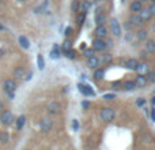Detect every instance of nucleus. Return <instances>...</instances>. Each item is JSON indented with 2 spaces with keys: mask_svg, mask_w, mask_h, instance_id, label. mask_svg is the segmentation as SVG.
<instances>
[{
  "mask_svg": "<svg viewBox=\"0 0 155 150\" xmlns=\"http://www.w3.org/2000/svg\"><path fill=\"white\" fill-rule=\"evenodd\" d=\"M129 23H131L132 26H140L143 22H142V19H140V16L137 15V14H132L131 18H129Z\"/></svg>",
  "mask_w": 155,
  "mask_h": 150,
  "instance_id": "nucleus-17",
  "label": "nucleus"
},
{
  "mask_svg": "<svg viewBox=\"0 0 155 150\" xmlns=\"http://www.w3.org/2000/svg\"><path fill=\"white\" fill-rule=\"evenodd\" d=\"M121 87H123L124 90H127V91H132V90L136 89V85H135L134 80H125L124 83H121Z\"/></svg>",
  "mask_w": 155,
  "mask_h": 150,
  "instance_id": "nucleus-16",
  "label": "nucleus"
},
{
  "mask_svg": "<svg viewBox=\"0 0 155 150\" xmlns=\"http://www.w3.org/2000/svg\"><path fill=\"white\" fill-rule=\"evenodd\" d=\"M137 64H139V60L134 59V57H131V59H127V60H125V67L128 68V70L135 71V70H136V67H137Z\"/></svg>",
  "mask_w": 155,
  "mask_h": 150,
  "instance_id": "nucleus-13",
  "label": "nucleus"
},
{
  "mask_svg": "<svg viewBox=\"0 0 155 150\" xmlns=\"http://www.w3.org/2000/svg\"><path fill=\"white\" fill-rule=\"evenodd\" d=\"M153 29H154V32H155V25H154V26H153Z\"/></svg>",
  "mask_w": 155,
  "mask_h": 150,
  "instance_id": "nucleus-47",
  "label": "nucleus"
},
{
  "mask_svg": "<svg viewBox=\"0 0 155 150\" xmlns=\"http://www.w3.org/2000/svg\"><path fill=\"white\" fill-rule=\"evenodd\" d=\"M147 82H153L155 83V71H148L147 73Z\"/></svg>",
  "mask_w": 155,
  "mask_h": 150,
  "instance_id": "nucleus-33",
  "label": "nucleus"
},
{
  "mask_svg": "<svg viewBox=\"0 0 155 150\" xmlns=\"http://www.w3.org/2000/svg\"><path fill=\"white\" fill-rule=\"evenodd\" d=\"M37 64H38V68H40V70H44V68H45V62H44L42 55H38L37 56Z\"/></svg>",
  "mask_w": 155,
  "mask_h": 150,
  "instance_id": "nucleus-27",
  "label": "nucleus"
},
{
  "mask_svg": "<svg viewBox=\"0 0 155 150\" xmlns=\"http://www.w3.org/2000/svg\"><path fill=\"white\" fill-rule=\"evenodd\" d=\"M0 3H2V0H0Z\"/></svg>",
  "mask_w": 155,
  "mask_h": 150,
  "instance_id": "nucleus-51",
  "label": "nucleus"
},
{
  "mask_svg": "<svg viewBox=\"0 0 155 150\" xmlns=\"http://www.w3.org/2000/svg\"><path fill=\"white\" fill-rule=\"evenodd\" d=\"M83 56L87 59V57H91V56H94V49L93 48H90V49H84V52H83Z\"/></svg>",
  "mask_w": 155,
  "mask_h": 150,
  "instance_id": "nucleus-35",
  "label": "nucleus"
},
{
  "mask_svg": "<svg viewBox=\"0 0 155 150\" xmlns=\"http://www.w3.org/2000/svg\"><path fill=\"white\" fill-rule=\"evenodd\" d=\"M94 36L99 40H105L107 36V29L105 27V25H101V26H97L95 30H94Z\"/></svg>",
  "mask_w": 155,
  "mask_h": 150,
  "instance_id": "nucleus-6",
  "label": "nucleus"
},
{
  "mask_svg": "<svg viewBox=\"0 0 155 150\" xmlns=\"http://www.w3.org/2000/svg\"><path fill=\"white\" fill-rule=\"evenodd\" d=\"M74 127H75V128H78V121H76V120H74Z\"/></svg>",
  "mask_w": 155,
  "mask_h": 150,
  "instance_id": "nucleus-42",
  "label": "nucleus"
},
{
  "mask_svg": "<svg viewBox=\"0 0 155 150\" xmlns=\"http://www.w3.org/2000/svg\"><path fill=\"white\" fill-rule=\"evenodd\" d=\"M64 33H65V37H70V36L72 34V29H71V27H67Z\"/></svg>",
  "mask_w": 155,
  "mask_h": 150,
  "instance_id": "nucleus-39",
  "label": "nucleus"
},
{
  "mask_svg": "<svg viewBox=\"0 0 155 150\" xmlns=\"http://www.w3.org/2000/svg\"><path fill=\"white\" fill-rule=\"evenodd\" d=\"M134 82H135V85H136V87H144V86H147V78H146L144 75L137 74L136 79H135Z\"/></svg>",
  "mask_w": 155,
  "mask_h": 150,
  "instance_id": "nucleus-10",
  "label": "nucleus"
},
{
  "mask_svg": "<svg viewBox=\"0 0 155 150\" xmlns=\"http://www.w3.org/2000/svg\"><path fill=\"white\" fill-rule=\"evenodd\" d=\"M148 10H150V12H151V15H155V3H153V4L148 7Z\"/></svg>",
  "mask_w": 155,
  "mask_h": 150,
  "instance_id": "nucleus-37",
  "label": "nucleus"
},
{
  "mask_svg": "<svg viewBox=\"0 0 155 150\" xmlns=\"http://www.w3.org/2000/svg\"><path fill=\"white\" fill-rule=\"evenodd\" d=\"M52 127H53V121H52V119L45 118V119H42V120H41L40 128H41V131H42V132H49L52 130Z\"/></svg>",
  "mask_w": 155,
  "mask_h": 150,
  "instance_id": "nucleus-5",
  "label": "nucleus"
},
{
  "mask_svg": "<svg viewBox=\"0 0 155 150\" xmlns=\"http://www.w3.org/2000/svg\"><path fill=\"white\" fill-rule=\"evenodd\" d=\"M153 104H154V105H155V98H154V100H153Z\"/></svg>",
  "mask_w": 155,
  "mask_h": 150,
  "instance_id": "nucleus-45",
  "label": "nucleus"
},
{
  "mask_svg": "<svg viewBox=\"0 0 155 150\" xmlns=\"http://www.w3.org/2000/svg\"><path fill=\"white\" fill-rule=\"evenodd\" d=\"M135 71H137V74H140V75L147 74L148 73V64L147 63H139Z\"/></svg>",
  "mask_w": 155,
  "mask_h": 150,
  "instance_id": "nucleus-18",
  "label": "nucleus"
},
{
  "mask_svg": "<svg viewBox=\"0 0 155 150\" xmlns=\"http://www.w3.org/2000/svg\"><path fill=\"white\" fill-rule=\"evenodd\" d=\"M97 2H101V0H97Z\"/></svg>",
  "mask_w": 155,
  "mask_h": 150,
  "instance_id": "nucleus-49",
  "label": "nucleus"
},
{
  "mask_svg": "<svg viewBox=\"0 0 155 150\" xmlns=\"http://www.w3.org/2000/svg\"><path fill=\"white\" fill-rule=\"evenodd\" d=\"M99 64V59L97 56H91L87 57V67L88 68H97Z\"/></svg>",
  "mask_w": 155,
  "mask_h": 150,
  "instance_id": "nucleus-14",
  "label": "nucleus"
},
{
  "mask_svg": "<svg viewBox=\"0 0 155 150\" xmlns=\"http://www.w3.org/2000/svg\"><path fill=\"white\" fill-rule=\"evenodd\" d=\"M137 15L140 16L142 22H147V21H150V19L153 18V15H151V12H150V10H148V8H142V11H140V12H137Z\"/></svg>",
  "mask_w": 155,
  "mask_h": 150,
  "instance_id": "nucleus-9",
  "label": "nucleus"
},
{
  "mask_svg": "<svg viewBox=\"0 0 155 150\" xmlns=\"http://www.w3.org/2000/svg\"><path fill=\"white\" fill-rule=\"evenodd\" d=\"M59 56H60V51H59V46H57V44H56L54 48H53V51L51 52V57L52 59H57Z\"/></svg>",
  "mask_w": 155,
  "mask_h": 150,
  "instance_id": "nucleus-29",
  "label": "nucleus"
},
{
  "mask_svg": "<svg viewBox=\"0 0 155 150\" xmlns=\"http://www.w3.org/2000/svg\"><path fill=\"white\" fill-rule=\"evenodd\" d=\"M60 111H61V108H60V105L57 104V102H54V101L49 102V105H48V113L49 115H59Z\"/></svg>",
  "mask_w": 155,
  "mask_h": 150,
  "instance_id": "nucleus-8",
  "label": "nucleus"
},
{
  "mask_svg": "<svg viewBox=\"0 0 155 150\" xmlns=\"http://www.w3.org/2000/svg\"><path fill=\"white\" fill-rule=\"evenodd\" d=\"M15 2H18V3H23L25 0H15Z\"/></svg>",
  "mask_w": 155,
  "mask_h": 150,
  "instance_id": "nucleus-44",
  "label": "nucleus"
},
{
  "mask_svg": "<svg viewBox=\"0 0 155 150\" xmlns=\"http://www.w3.org/2000/svg\"><path fill=\"white\" fill-rule=\"evenodd\" d=\"M0 121H2L3 124H5V126H10L14 121L12 112H11V111H3V112L0 113Z\"/></svg>",
  "mask_w": 155,
  "mask_h": 150,
  "instance_id": "nucleus-4",
  "label": "nucleus"
},
{
  "mask_svg": "<svg viewBox=\"0 0 155 150\" xmlns=\"http://www.w3.org/2000/svg\"><path fill=\"white\" fill-rule=\"evenodd\" d=\"M147 34H148V33H147V30H144V29H140L139 32L136 33V38H137V40H139V41H146V40H147Z\"/></svg>",
  "mask_w": 155,
  "mask_h": 150,
  "instance_id": "nucleus-23",
  "label": "nucleus"
},
{
  "mask_svg": "<svg viewBox=\"0 0 155 150\" xmlns=\"http://www.w3.org/2000/svg\"><path fill=\"white\" fill-rule=\"evenodd\" d=\"M112 86H113V87H121V82H113L112 83Z\"/></svg>",
  "mask_w": 155,
  "mask_h": 150,
  "instance_id": "nucleus-40",
  "label": "nucleus"
},
{
  "mask_svg": "<svg viewBox=\"0 0 155 150\" xmlns=\"http://www.w3.org/2000/svg\"><path fill=\"white\" fill-rule=\"evenodd\" d=\"M151 2H153V3H155V0H151Z\"/></svg>",
  "mask_w": 155,
  "mask_h": 150,
  "instance_id": "nucleus-48",
  "label": "nucleus"
},
{
  "mask_svg": "<svg viewBox=\"0 0 155 150\" xmlns=\"http://www.w3.org/2000/svg\"><path fill=\"white\" fill-rule=\"evenodd\" d=\"M144 49H146V52H148V53L155 52V41L154 40H146Z\"/></svg>",
  "mask_w": 155,
  "mask_h": 150,
  "instance_id": "nucleus-20",
  "label": "nucleus"
},
{
  "mask_svg": "<svg viewBox=\"0 0 155 150\" xmlns=\"http://www.w3.org/2000/svg\"><path fill=\"white\" fill-rule=\"evenodd\" d=\"M79 90L80 93H83L84 96H94V91L90 86H86V85H79Z\"/></svg>",
  "mask_w": 155,
  "mask_h": 150,
  "instance_id": "nucleus-19",
  "label": "nucleus"
},
{
  "mask_svg": "<svg viewBox=\"0 0 155 150\" xmlns=\"http://www.w3.org/2000/svg\"><path fill=\"white\" fill-rule=\"evenodd\" d=\"M121 2H124V0H121Z\"/></svg>",
  "mask_w": 155,
  "mask_h": 150,
  "instance_id": "nucleus-50",
  "label": "nucleus"
},
{
  "mask_svg": "<svg viewBox=\"0 0 155 150\" xmlns=\"http://www.w3.org/2000/svg\"><path fill=\"white\" fill-rule=\"evenodd\" d=\"M25 75H26V68L25 67H16L14 70V78H16V79H22V78H25Z\"/></svg>",
  "mask_w": 155,
  "mask_h": 150,
  "instance_id": "nucleus-15",
  "label": "nucleus"
},
{
  "mask_svg": "<svg viewBox=\"0 0 155 150\" xmlns=\"http://www.w3.org/2000/svg\"><path fill=\"white\" fill-rule=\"evenodd\" d=\"M105 22H106V14L102 12L101 10H98V12H97V15H95V23H97V26H101V25H104Z\"/></svg>",
  "mask_w": 155,
  "mask_h": 150,
  "instance_id": "nucleus-11",
  "label": "nucleus"
},
{
  "mask_svg": "<svg viewBox=\"0 0 155 150\" xmlns=\"http://www.w3.org/2000/svg\"><path fill=\"white\" fill-rule=\"evenodd\" d=\"M8 139H10V137H8V132H5V131L0 132V142H2V143H7Z\"/></svg>",
  "mask_w": 155,
  "mask_h": 150,
  "instance_id": "nucleus-28",
  "label": "nucleus"
},
{
  "mask_svg": "<svg viewBox=\"0 0 155 150\" xmlns=\"http://www.w3.org/2000/svg\"><path fill=\"white\" fill-rule=\"evenodd\" d=\"M114 94H105L104 96V100H114Z\"/></svg>",
  "mask_w": 155,
  "mask_h": 150,
  "instance_id": "nucleus-38",
  "label": "nucleus"
},
{
  "mask_svg": "<svg viewBox=\"0 0 155 150\" xmlns=\"http://www.w3.org/2000/svg\"><path fill=\"white\" fill-rule=\"evenodd\" d=\"M144 104V100L143 98H139V101H137V105H143Z\"/></svg>",
  "mask_w": 155,
  "mask_h": 150,
  "instance_id": "nucleus-41",
  "label": "nucleus"
},
{
  "mask_svg": "<svg viewBox=\"0 0 155 150\" xmlns=\"http://www.w3.org/2000/svg\"><path fill=\"white\" fill-rule=\"evenodd\" d=\"M114 111L112 109V108H102L101 112H99V118H101L102 121H105V123H110V121L114 120Z\"/></svg>",
  "mask_w": 155,
  "mask_h": 150,
  "instance_id": "nucleus-1",
  "label": "nucleus"
},
{
  "mask_svg": "<svg viewBox=\"0 0 155 150\" xmlns=\"http://www.w3.org/2000/svg\"><path fill=\"white\" fill-rule=\"evenodd\" d=\"M79 2L78 0H72V3H71V11L72 12H78L79 11Z\"/></svg>",
  "mask_w": 155,
  "mask_h": 150,
  "instance_id": "nucleus-30",
  "label": "nucleus"
},
{
  "mask_svg": "<svg viewBox=\"0 0 155 150\" xmlns=\"http://www.w3.org/2000/svg\"><path fill=\"white\" fill-rule=\"evenodd\" d=\"M110 32L114 37H121V26L118 23V21L116 18H112L110 19Z\"/></svg>",
  "mask_w": 155,
  "mask_h": 150,
  "instance_id": "nucleus-3",
  "label": "nucleus"
},
{
  "mask_svg": "<svg viewBox=\"0 0 155 150\" xmlns=\"http://www.w3.org/2000/svg\"><path fill=\"white\" fill-rule=\"evenodd\" d=\"M18 41H19V45H21L23 49H29L30 43H29V40H27V38L25 37V36H21V37L18 38Z\"/></svg>",
  "mask_w": 155,
  "mask_h": 150,
  "instance_id": "nucleus-21",
  "label": "nucleus"
},
{
  "mask_svg": "<svg viewBox=\"0 0 155 150\" xmlns=\"http://www.w3.org/2000/svg\"><path fill=\"white\" fill-rule=\"evenodd\" d=\"M90 7H91V3L87 2V0H84V2L82 3V5H79V8H80L82 11H84V12H86V11H87Z\"/></svg>",
  "mask_w": 155,
  "mask_h": 150,
  "instance_id": "nucleus-31",
  "label": "nucleus"
},
{
  "mask_svg": "<svg viewBox=\"0 0 155 150\" xmlns=\"http://www.w3.org/2000/svg\"><path fill=\"white\" fill-rule=\"evenodd\" d=\"M139 2H147V0H139Z\"/></svg>",
  "mask_w": 155,
  "mask_h": 150,
  "instance_id": "nucleus-46",
  "label": "nucleus"
},
{
  "mask_svg": "<svg viewBox=\"0 0 155 150\" xmlns=\"http://www.w3.org/2000/svg\"><path fill=\"white\" fill-rule=\"evenodd\" d=\"M46 5H48V0H45V2H44L42 4L40 5V7L35 8V12H37V14H41V11H44V10L46 8Z\"/></svg>",
  "mask_w": 155,
  "mask_h": 150,
  "instance_id": "nucleus-36",
  "label": "nucleus"
},
{
  "mask_svg": "<svg viewBox=\"0 0 155 150\" xmlns=\"http://www.w3.org/2000/svg\"><path fill=\"white\" fill-rule=\"evenodd\" d=\"M104 75H105V71L102 68H95V71H94V79L101 80V79H104Z\"/></svg>",
  "mask_w": 155,
  "mask_h": 150,
  "instance_id": "nucleus-24",
  "label": "nucleus"
},
{
  "mask_svg": "<svg viewBox=\"0 0 155 150\" xmlns=\"http://www.w3.org/2000/svg\"><path fill=\"white\" fill-rule=\"evenodd\" d=\"M25 121H26V118H25V116H19V118L16 119V128L21 130L22 127L25 126Z\"/></svg>",
  "mask_w": 155,
  "mask_h": 150,
  "instance_id": "nucleus-26",
  "label": "nucleus"
},
{
  "mask_svg": "<svg viewBox=\"0 0 155 150\" xmlns=\"http://www.w3.org/2000/svg\"><path fill=\"white\" fill-rule=\"evenodd\" d=\"M129 8H131V12L137 14V12H140V11H142L143 4H142V2H139V0H135V2H132V3H131Z\"/></svg>",
  "mask_w": 155,
  "mask_h": 150,
  "instance_id": "nucleus-12",
  "label": "nucleus"
},
{
  "mask_svg": "<svg viewBox=\"0 0 155 150\" xmlns=\"http://www.w3.org/2000/svg\"><path fill=\"white\" fill-rule=\"evenodd\" d=\"M71 46H72V44H71V40H68V38H67V40L63 43V51H64V52L65 51H70Z\"/></svg>",
  "mask_w": 155,
  "mask_h": 150,
  "instance_id": "nucleus-32",
  "label": "nucleus"
},
{
  "mask_svg": "<svg viewBox=\"0 0 155 150\" xmlns=\"http://www.w3.org/2000/svg\"><path fill=\"white\" fill-rule=\"evenodd\" d=\"M3 90L10 97H12V93L16 90V82L14 79H5L4 83H3Z\"/></svg>",
  "mask_w": 155,
  "mask_h": 150,
  "instance_id": "nucleus-2",
  "label": "nucleus"
},
{
  "mask_svg": "<svg viewBox=\"0 0 155 150\" xmlns=\"http://www.w3.org/2000/svg\"><path fill=\"white\" fill-rule=\"evenodd\" d=\"M84 19H86V12H84V11H82V12L78 14V15H76V25H78V27H82Z\"/></svg>",
  "mask_w": 155,
  "mask_h": 150,
  "instance_id": "nucleus-22",
  "label": "nucleus"
},
{
  "mask_svg": "<svg viewBox=\"0 0 155 150\" xmlns=\"http://www.w3.org/2000/svg\"><path fill=\"white\" fill-rule=\"evenodd\" d=\"M101 62L104 63V64H110V63L113 62V56L110 53H104L101 57Z\"/></svg>",
  "mask_w": 155,
  "mask_h": 150,
  "instance_id": "nucleus-25",
  "label": "nucleus"
},
{
  "mask_svg": "<svg viewBox=\"0 0 155 150\" xmlns=\"http://www.w3.org/2000/svg\"><path fill=\"white\" fill-rule=\"evenodd\" d=\"M65 56H67L68 59H75V57H76V52L71 48L70 51H65Z\"/></svg>",
  "mask_w": 155,
  "mask_h": 150,
  "instance_id": "nucleus-34",
  "label": "nucleus"
},
{
  "mask_svg": "<svg viewBox=\"0 0 155 150\" xmlns=\"http://www.w3.org/2000/svg\"><path fill=\"white\" fill-rule=\"evenodd\" d=\"M0 111H3V101L0 100Z\"/></svg>",
  "mask_w": 155,
  "mask_h": 150,
  "instance_id": "nucleus-43",
  "label": "nucleus"
},
{
  "mask_svg": "<svg viewBox=\"0 0 155 150\" xmlns=\"http://www.w3.org/2000/svg\"><path fill=\"white\" fill-rule=\"evenodd\" d=\"M106 48H107V45H106V43H105L104 40L95 38V40L93 41V49L94 51H105Z\"/></svg>",
  "mask_w": 155,
  "mask_h": 150,
  "instance_id": "nucleus-7",
  "label": "nucleus"
}]
</instances>
